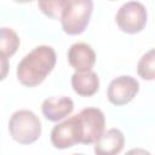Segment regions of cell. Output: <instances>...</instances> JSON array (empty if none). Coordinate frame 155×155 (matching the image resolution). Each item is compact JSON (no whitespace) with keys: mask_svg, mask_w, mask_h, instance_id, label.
Instances as JSON below:
<instances>
[{"mask_svg":"<svg viewBox=\"0 0 155 155\" xmlns=\"http://www.w3.org/2000/svg\"><path fill=\"white\" fill-rule=\"evenodd\" d=\"M56 51L47 45L34 47L17 65V79L25 87L40 85L56 65Z\"/></svg>","mask_w":155,"mask_h":155,"instance_id":"obj_1","label":"cell"},{"mask_svg":"<svg viewBox=\"0 0 155 155\" xmlns=\"http://www.w3.org/2000/svg\"><path fill=\"white\" fill-rule=\"evenodd\" d=\"M41 121L39 116L28 109L15 111L8 121V132L13 140L19 144H31L41 136Z\"/></svg>","mask_w":155,"mask_h":155,"instance_id":"obj_2","label":"cell"},{"mask_svg":"<svg viewBox=\"0 0 155 155\" xmlns=\"http://www.w3.org/2000/svg\"><path fill=\"white\" fill-rule=\"evenodd\" d=\"M93 11V0H67L61 15V24L68 35H79L85 31Z\"/></svg>","mask_w":155,"mask_h":155,"instance_id":"obj_3","label":"cell"},{"mask_svg":"<svg viewBox=\"0 0 155 155\" xmlns=\"http://www.w3.org/2000/svg\"><path fill=\"white\" fill-rule=\"evenodd\" d=\"M147 8L139 1H128L124 4L115 16L119 29L127 34L142 31L147 24Z\"/></svg>","mask_w":155,"mask_h":155,"instance_id":"obj_4","label":"cell"},{"mask_svg":"<svg viewBox=\"0 0 155 155\" xmlns=\"http://www.w3.org/2000/svg\"><path fill=\"white\" fill-rule=\"evenodd\" d=\"M82 126L79 114L57 124L51 131V143L57 149H68L81 144Z\"/></svg>","mask_w":155,"mask_h":155,"instance_id":"obj_5","label":"cell"},{"mask_svg":"<svg viewBox=\"0 0 155 155\" xmlns=\"http://www.w3.org/2000/svg\"><path fill=\"white\" fill-rule=\"evenodd\" d=\"M139 91V82L131 75H121L110 81L107 97L114 105H125L130 103Z\"/></svg>","mask_w":155,"mask_h":155,"instance_id":"obj_6","label":"cell"},{"mask_svg":"<svg viewBox=\"0 0 155 155\" xmlns=\"http://www.w3.org/2000/svg\"><path fill=\"white\" fill-rule=\"evenodd\" d=\"M82 126L81 144H92L103 133L105 126V116L98 108H85L79 113Z\"/></svg>","mask_w":155,"mask_h":155,"instance_id":"obj_7","label":"cell"},{"mask_svg":"<svg viewBox=\"0 0 155 155\" xmlns=\"http://www.w3.org/2000/svg\"><path fill=\"white\" fill-rule=\"evenodd\" d=\"M68 62L75 71L91 70L96 63V53L91 45L86 42H75L68 50Z\"/></svg>","mask_w":155,"mask_h":155,"instance_id":"obj_8","label":"cell"},{"mask_svg":"<svg viewBox=\"0 0 155 155\" xmlns=\"http://www.w3.org/2000/svg\"><path fill=\"white\" fill-rule=\"evenodd\" d=\"M74 110V102L71 98L61 96V97H48L41 104V111L46 120L57 122L63 120Z\"/></svg>","mask_w":155,"mask_h":155,"instance_id":"obj_9","label":"cell"},{"mask_svg":"<svg viewBox=\"0 0 155 155\" xmlns=\"http://www.w3.org/2000/svg\"><path fill=\"white\" fill-rule=\"evenodd\" d=\"M125 145V136L119 128H109L94 140L93 150L97 155L119 154Z\"/></svg>","mask_w":155,"mask_h":155,"instance_id":"obj_10","label":"cell"},{"mask_svg":"<svg viewBox=\"0 0 155 155\" xmlns=\"http://www.w3.org/2000/svg\"><path fill=\"white\" fill-rule=\"evenodd\" d=\"M71 87L82 97H91L99 90V78L93 70L75 71L71 75Z\"/></svg>","mask_w":155,"mask_h":155,"instance_id":"obj_11","label":"cell"},{"mask_svg":"<svg viewBox=\"0 0 155 155\" xmlns=\"http://www.w3.org/2000/svg\"><path fill=\"white\" fill-rule=\"evenodd\" d=\"M21 45L18 34L7 27L0 28V54L5 57L13 56Z\"/></svg>","mask_w":155,"mask_h":155,"instance_id":"obj_12","label":"cell"},{"mask_svg":"<svg viewBox=\"0 0 155 155\" xmlns=\"http://www.w3.org/2000/svg\"><path fill=\"white\" fill-rule=\"evenodd\" d=\"M137 73L144 80H154L155 78V56L154 50H149L144 53L137 63Z\"/></svg>","mask_w":155,"mask_h":155,"instance_id":"obj_13","label":"cell"},{"mask_svg":"<svg viewBox=\"0 0 155 155\" xmlns=\"http://www.w3.org/2000/svg\"><path fill=\"white\" fill-rule=\"evenodd\" d=\"M67 0H38L39 10L51 19H61Z\"/></svg>","mask_w":155,"mask_h":155,"instance_id":"obj_14","label":"cell"},{"mask_svg":"<svg viewBox=\"0 0 155 155\" xmlns=\"http://www.w3.org/2000/svg\"><path fill=\"white\" fill-rule=\"evenodd\" d=\"M8 69H10V63H8V58L5 56L0 54V81H2L7 74H8Z\"/></svg>","mask_w":155,"mask_h":155,"instance_id":"obj_15","label":"cell"},{"mask_svg":"<svg viewBox=\"0 0 155 155\" xmlns=\"http://www.w3.org/2000/svg\"><path fill=\"white\" fill-rule=\"evenodd\" d=\"M16 2H19V4H27V2H31L33 0H13Z\"/></svg>","mask_w":155,"mask_h":155,"instance_id":"obj_16","label":"cell"}]
</instances>
